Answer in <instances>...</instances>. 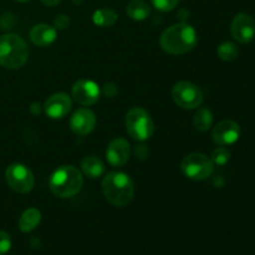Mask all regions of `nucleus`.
<instances>
[{
    "label": "nucleus",
    "instance_id": "5701e85b",
    "mask_svg": "<svg viewBox=\"0 0 255 255\" xmlns=\"http://www.w3.org/2000/svg\"><path fill=\"white\" fill-rule=\"evenodd\" d=\"M153 6L161 11H171L178 5L179 0H151Z\"/></svg>",
    "mask_w": 255,
    "mask_h": 255
},
{
    "label": "nucleus",
    "instance_id": "bb28decb",
    "mask_svg": "<svg viewBox=\"0 0 255 255\" xmlns=\"http://www.w3.org/2000/svg\"><path fill=\"white\" fill-rule=\"evenodd\" d=\"M40 1L44 5H46V6H56V5L61 2V0H40Z\"/></svg>",
    "mask_w": 255,
    "mask_h": 255
},
{
    "label": "nucleus",
    "instance_id": "cd10ccee",
    "mask_svg": "<svg viewBox=\"0 0 255 255\" xmlns=\"http://www.w3.org/2000/svg\"><path fill=\"white\" fill-rule=\"evenodd\" d=\"M15 1H19V2H25V1H27V0H15Z\"/></svg>",
    "mask_w": 255,
    "mask_h": 255
},
{
    "label": "nucleus",
    "instance_id": "b1692460",
    "mask_svg": "<svg viewBox=\"0 0 255 255\" xmlns=\"http://www.w3.org/2000/svg\"><path fill=\"white\" fill-rule=\"evenodd\" d=\"M11 249V238L4 231H0V255L7 254Z\"/></svg>",
    "mask_w": 255,
    "mask_h": 255
},
{
    "label": "nucleus",
    "instance_id": "9b49d317",
    "mask_svg": "<svg viewBox=\"0 0 255 255\" xmlns=\"http://www.w3.org/2000/svg\"><path fill=\"white\" fill-rule=\"evenodd\" d=\"M241 136V127L236 121L232 120H224L217 124L213 128L212 137L214 143L218 146H229L236 143Z\"/></svg>",
    "mask_w": 255,
    "mask_h": 255
},
{
    "label": "nucleus",
    "instance_id": "f257e3e1",
    "mask_svg": "<svg viewBox=\"0 0 255 255\" xmlns=\"http://www.w3.org/2000/svg\"><path fill=\"white\" fill-rule=\"evenodd\" d=\"M198 42L197 32L191 25L179 22L169 26L159 37L161 47L172 55H184L192 51Z\"/></svg>",
    "mask_w": 255,
    "mask_h": 255
},
{
    "label": "nucleus",
    "instance_id": "20e7f679",
    "mask_svg": "<svg viewBox=\"0 0 255 255\" xmlns=\"http://www.w3.org/2000/svg\"><path fill=\"white\" fill-rule=\"evenodd\" d=\"M84 177L74 166H61L51 174L50 189L59 198H70L81 191Z\"/></svg>",
    "mask_w": 255,
    "mask_h": 255
},
{
    "label": "nucleus",
    "instance_id": "a211bd4d",
    "mask_svg": "<svg viewBox=\"0 0 255 255\" xmlns=\"http://www.w3.org/2000/svg\"><path fill=\"white\" fill-rule=\"evenodd\" d=\"M126 12L134 21H142V20H146L149 16L151 7L143 0H132L127 5Z\"/></svg>",
    "mask_w": 255,
    "mask_h": 255
},
{
    "label": "nucleus",
    "instance_id": "423d86ee",
    "mask_svg": "<svg viewBox=\"0 0 255 255\" xmlns=\"http://www.w3.org/2000/svg\"><path fill=\"white\" fill-rule=\"evenodd\" d=\"M181 171L192 181H204L213 173L214 163L206 154L191 153L182 161Z\"/></svg>",
    "mask_w": 255,
    "mask_h": 255
},
{
    "label": "nucleus",
    "instance_id": "4be33fe9",
    "mask_svg": "<svg viewBox=\"0 0 255 255\" xmlns=\"http://www.w3.org/2000/svg\"><path fill=\"white\" fill-rule=\"evenodd\" d=\"M211 159L214 164H217V166H224V164L228 163L229 159H231V152H229V149H227L226 147L222 146L219 147V148L214 149L213 153H212Z\"/></svg>",
    "mask_w": 255,
    "mask_h": 255
},
{
    "label": "nucleus",
    "instance_id": "7ed1b4c3",
    "mask_svg": "<svg viewBox=\"0 0 255 255\" xmlns=\"http://www.w3.org/2000/svg\"><path fill=\"white\" fill-rule=\"evenodd\" d=\"M29 57V49L21 36L5 34L0 36V65L7 70H17L24 66Z\"/></svg>",
    "mask_w": 255,
    "mask_h": 255
},
{
    "label": "nucleus",
    "instance_id": "f3484780",
    "mask_svg": "<svg viewBox=\"0 0 255 255\" xmlns=\"http://www.w3.org/2000/svg\"><path fill=\"white\" fill-rule=\"evenodd\" d=\"M41 221V213L36 208H29L21 214L19 219V228L24 233L34 231Z\"/></svg>",
    "mask_w": 255,
    "mask_h": 255
},
{
    "label": "nucleus",
    "instance_id": "9d476101",
    "mask_svg": "<svg viewBox=\"0 0 255 255\" xmlns=\"http://www.w3.org/2000/svg\"><path fill=\"white\" fill-rule=\"evenodd\" d=\"M100 95H101L100 86L91 80L81 79L75 82L72 86V97L77 104L82 106L95 105L99 101Z\"/></svg>",
    "mask_w": 255,
    "mask_h": 255
},
{
    "label": "nucleus",
    "instance_id": "a878e982",
    "mask_svg": "<svg viewBox=\"0 0 255 255\" xmlns=\"http://www.w3.org/2000/svg\"><path fill=\"white\" fill-rule=\"evenodd\" d=\"M119 92V89H117V86L115 84H112V82H109V84L105 85L104 87V94L106 95V96L109 97H114L115 95Z\"/></svg>",
    "mask_w": 255,
    "mask_h": 255
},
{
    "label": "nucleus",
    "instance_id": "6e6552de",
    "mask_svg": "<svg viewBox=\"0 0 255 255\" xmlns=\"http://www.w3.org/2000/svg\"><path fill=\"white\" fill-rule=\"evenodd\" d=\"M5 181L12 191L17 193H29L34 188V174L21 163H12L5 171Z\"/></svg>",
    "mask_w": 255,
    "mask_h": 255
},
{
    "label": "nucleus",
    "instance_id": "dca6fc26",
    "mask_svg": "<svg viewBox=\"0 0 255 255\" xmlns=\"http://www.w3.org/2000/svg\"><path fill=\"white\" fill-rule=\"evenodd\" d=\"M81 169L85 176L91 179H95L99 178V177H101L104 174L105 166L100 158H97L95 156H89L82 159Z\"/></svg>",
    "mask_w": 255,
    "mask_h": 255
},
{
    "label": "nucleus",
    "instance_id": "aec40b11",
    "mask_svg": "<svg viewBox=\"0 0 255 255\" xmlns=\"http://www.w3.org/2000/svg\"><path fill=\"white\" fill-rule=\"evenodd\" d=\"M193 124L198 131H208L213 125V115H212L211 110L207 109V107H201V109L197 110V112L194 114Z\"/></svg>",
    "mask_w": 255,
    "mask_h": 255
},
{
    "label": "nucleus",
    "instance_id": "1a4fd4ad",
    "mask_svg": "<svg viewBox=\"0 0 255 255\" xmlns=\"http://www.w3.org/2000/svg\"><path fill=\"white\" fill-rule=\"evenodd\" d=\"M231 34L241 44H248L255 37V20L247 12L236 15L231 25Z\"/></svg>",
    "mask_w": 255,
    "mask_h": 255
},
{
    "label": "nucleus",
    "instance_id": "393cba45",
    "mask_svg": "<svg viewBox=\"0 0 255 255\" xmlns=\"http://www.w3.org/2000/svg\"><path fill=\"white\" fill-rule=\"evenodd\" d=\"M55 29H59V30H64L66 29V27H69L70 25V19L67 15H64V14H60L57 15L56 17H55Z\"/></svg>",
    "mask_w": 255,
    "mask_h": 255
},
{
    "label": "nucleus",
    "instance_id": "4468645a",
    "mask_svg": "<svg viewBox=\"0 0 255 255\" xmlns=\"http://www.w3.org/2000/svg\"><path fill=\"white\" fill-rule=\"evenodd\" d=\"M131 147L124 138H116L110 142L106 149V157L112 167H122L129 158Z\"/></svg>",
    "mask_w": 255,
    "mask_h": 255
},
{
    "label": "nucleus",
    "instance_id": "ddd939ff",
    "mask_svg": "<svg viewBox=\"0 0 255 255\" xmlns=\"http://www.w3.org/2000/svg\"><path fill=\"white\" fill-rule=\"evenodd\" d=\"M96 126V116L89 109H79L70 119V128L77 136L91 133Z\"/></svg>",
    "mask_w": 255,
    "mask_h": 255
},
{
    "label": "nucleus",
    "instance_id": "f03ea898",
    "mask_svg": "<svg viewBox=\"0 0 255 255\" xmlns=\"http://www.w3.org/2000/svg\"><path fill=\"white\" fill-rule=\"evenodd\" d=\"M105 198L116 207L131 203L134 197V183L131 177L122 172H110L102 181Z\"/></svg>",
    "mask_w": 255,
    "mask_h": 255
},
{
    "label": "nucleus",
    "instance_id": "2eb2a0df",
    "mask_svg": "<svg viewBox=\"0 0 255 255\" xmlns=\"http://www.w3.org/2000/svg\"><path fill=\"white\" fill-rule=\"evenodd\" d=\"M30 39L36 46H49L56 40V29L47 24L35 25L30 30Z\"/></svg>",
    "mask_w": 255,
    "mask_h": 255
},
{
    "label": "nucleus",
    "instance_id": "6ab92c4d",
    "mask_svg": "<svg viewBox=\"0 0 255 255\" xmlns=\"http://www.w3.org/2000/svg\"><path fill=\"white\" fill-rule=\"evenodd\" d=\"M119 19V15L115 10L110 9V7H104V9H99L94 12L92 15V21L95 25L101 27H109L112 26L115 22Z\"/></svg>",
    "mask_w": 255,
    "mask_h": 255
},
{
    "label": "nucleus",
    "instance_id": "f8f14e48",
    "mask_svg": "<svg viewBox=\"0 0 255 255\" xmlns=\"http://www.w3.org/2000/svg\"><path fill=\"white\" fill-rule=\"evenodd\" d=\"M72 107V101L70 96L64 92H57L51 95L44 105V111L50 119L61 120L66 116Z\"/></svg>",
    "mask_w": 255,
    "mask_h": 255
},
{
    "label": "nucleus",
    "instance_id": "412c9836",
    "mask_svg": "<svg viewBox=\"0 0 255 255\" xmlns=\"http://www.w3.org/2000/svg\"><path fill=\"white\" fill-rule=\"evenodd\" d=\"M217 54H218L219 59L223 60V61H233V60H236L238 57L239 49L233 42L226 41L219 45L218 50H217Z\"/></svg>",
    "mask_w": 255,
    "mask_h": 255
},
{
    "label": "nucleus",
    "instance_id": "0eeeda50",
    "mask_svg": "<svg viewBox=\"0 0 255 255\" xmlns=\"http://www.w3.org/2000/svg\"><path fill=\"white\" fill-rule=\"evenodd\" d=\"M172 99L182 109L193 110L203 102V92L192 82L179 81L172 89Z\"/></svg>",
    "mask_w": 255,
    "mask_h": 255
},
{
    "label": "nucleus",
    "instance_id": "39448f33",
    "mask_svg": "<svg viewBox=\"0 0 255 255\" xmlns=\"http://www.w3.org/2000/svg\"><path fill=\"white\" fill-rule=\"evenodd\" d=\"M126 129L136 141H146L154 132V124L151 115L142 107H132L126 115Z\"/></svg>",
    "mask_w": 255,
    "mask_h": 255
}]
</instances>
